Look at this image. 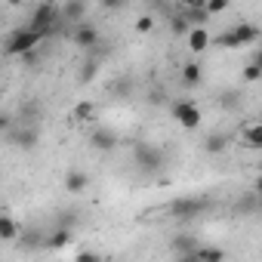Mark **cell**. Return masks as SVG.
Returning a JSON list of instances; mask_svg holds the SVG:
<instances>
[{"label":"cell","mask_w":262,"mask_h":262,"mask_svg":"<svg viewBox=\"0 0 262 262\" xmlns=\"http://www.w3.org/2000/svg\"><path fill=\"white\" fill-rule=\"evenodd\" d=\"M213 210V198H194V194H185V198H173L167 204V213L176 219V222H194L198 216L210 213Z\"/></svg>","instance_id":"6da1fadb"},{"label":"cell","mask_w":262,"mask_h":262,"mask_svg":"<svg viewBox=\"0 0 262 262\" xmlns=\"http://www.w3.org/2000/svg\"><path fill=\"white\" fill-rule=\"evenodd\" d=\"M25 25H28L31 31H37L40 37H50L53 31H59V25H65L62 7H59V4H37V7L31 10V16H28Z\"/></svg>","instance_id":"7a4b0ae2"},{"label":"cell","mask_w":262,"mask_h":262,"mask_svg":"<svg viewBox=\"0 0 262 262\" xmlns=\"http://www.w3.org/2000/svg\"><path fill=\"white\" fill-rule=\"evenodd\" d=\"M40 40H43V37H40L37 31H31L28 25H22V28H13V31L7 34V40H4V53L13 56V59H25L28 53L37 50Z\"/></svg>","instance_id":"3957f363"},{"label":"cell","mask_w":262,"mask_h":262,"mask_svg":"<svg viewBox=\"0 0 262 262\" xmlns=\"http://www.w3.org/2000/svg\"><path fill=\"white\" fill-rule=\"evenodd\" d=\"M133 161H136V167H139L142 173H161V167H164V151H161L158 145H151V142H139V145L133 148Z\"/></svg>","instance_id":"277c9868"},{"label":"cell","mask_w":262,"mask_h":262,"mask_svg":"<svg viewBox=\"0 0 262 262\" xmlns=\"http://www.w3.org/2000/svg\"><path fill=\"white\" fill-rule=\"evenodd\" d=\"M170 114H173V120H176L182 129H198V126H201V108H198L194 102H188V99L173 102V105H170Z\"/></svg>","instance_id":"5b68a950"},{"label":"cell","mask_w":262,"mask_h":262,"mask_svg":"<svg viewBox=\"0 0 262 262\" xmlns=\"http://www.w3.org/2000/svg\"><path fill=\"white\" fill-rule=\"evenodd\" d=\"M90 145H93L96 151H102V155H111V151H117L120 139H117L114 129H108V126H96L93 133H90Z\"/></svg>","instance_id":"8992f818"},{"label":"cell","mask_w":262,"mask_h":262,"mask_svg":"<svg viewBox=\"0 0 262 262\" xmlns=\"http://www.w3.org/2000/svg\"><path fill=\"white\" fill-rule=\"evenodd\" d=\"M71 40H74L77 50H96L102 37H99V28H96V25H86V22H83V25H77V28L71 31Z\"/></svg>","instance_id":"52a82bcc"},{"label":"cell","mask_w":262,"mask_h":262,"mask_svg":"<svg viewBox=\"0 0 262 262\" xmlns=\"http://www.w3.org/2000/svg\"><path fill=\"white\" fill-rule=\"evenodd\" d=\"M37 126H16L13 133L7 136V142L10 145H19V148H25V151H34L37 148Z\"/></svg>","instance_id":"ba28073f"},{"label":"cell","mask_w":262,"mask_h":262,"mask_svg":"<svg viewBox=\"0 0 262 262\" xmlns=\"http://www.w3.org/2000/svg\"><path fill=\"white\" fill-rule=\"evenodd\" d=\"M170 247H173V253H179V259H182V256L198 253V250H201V241H198L191 231H179V234L170 237Z\"/></svg>","instance_id":"9c48e42d"},{"label":"cell","mask_w":262,"mask_h":262,"mask_svg":"<svg viewBox=\"0 0 262 262\" xmlns=\"http://www.w3.org/2000/svg\"><path fill=\"white\" fill-rule=\"evenodd\" d=\"M86 188H90V176H86L83 170H77V167H71V170L65 173V191L77 198V194H83Z\"/></svg>","instance_id":"30bf717a"},{"label":"cell","mask_w":262,"mask_h":262,"mask_svg":"<svg viewBox=\"0 0 262 262\" xmlns=\"http://www.w3.org/2000/svg\"><path fill=\"white\" fill-rule=\"evenodd\" d=\"M86 4H80V0H71V4H65L62 7V19H65V25H83V16H86Z\"/></svg>","instance_id":"8fae6325"},{"label":"cell","mask_w":262,"mask_h":262,"mask_svg":"<svg viewBox=\"0 0 262 262\" xmlns=\"http://www.w3.org/2000/svg\"><path fill=\"white\" fill-rule=\"evenodd\" d=\"M182 259H188V262H225V250H222V247H204V244H201L198 253L182 256Z\"/></svg>","instance_id":"7c38bea8"},{"label":"cell","mask_w":262,"mask_h":262,"mask_svg":"<svg viewBox=\"0 0 262 262\" xmlns=\"http://www.w3.org/2000/svg\"><path fill=\"white\" fill-rule=\"evenodd\" d=\"M71 241H74L71 228H53V231L47 234V247H43V250H65Z\"/></svg>","instance_id":"4fadbf2b"},{"label":"cell","mask_w":262,"mask_h":262,"mask_svg":"<svg viewBox=\"0 0 262 262\" xmlns=\"http://www.w3.org/2000/svg\"><path fill=\"white\" fill-rule=\"evenodd\" d=\"M0 237H4L7 244H13V241H19V237H22V228H19V222H16L10 213L0 216Z\"/></svg>","instance_id":"5bb4252c"},{"label":"cell","mask_w":262,"mask_h":262,"mask_svg":"<svg viewBox=\"0 0 262 262\" xmlns=\"http://www.w3.org/2000/svg\"><path fill=\"white\" fill-rule=\"evenodd\" d=\"M19 126H37V114H40V102L37 99H28V102H22V108H19Z\"/></svg>","instance_id":"9a60e30c"},{"label":"cell","mask_w":262,"mask_h":262,"mask_svg":"<svg viewBox=\"0 0 262 262\" xmlns=\"http://www.w3.org/2000/svg\"><path fill=\"white\" fill-rule=\"evenodd\" d=\"M228 148V136L222 133V129H216V133H210L207 139H204V151L207 155H222Z\"/></svg>","instance_id":"2e32d148"},{"label":"cell","mask_w":262,"mask_h":262,"mask_svg":"<svg viewBox=\"0 0 262 262\" xmlns=\"http://www.w3.org/2000/svg\"><path fill=\"white\" fill-rule=\"evenodd\" d=\"M204 80V65L201 62H185L182 65V83L185 86H198Z\"/></svg>","instance_id":"e0dca14e"},{"label":"cell","mask_w":262,"mask_h":262,"mask_svg":"<svg viewBox=\"0 0 262 262\" xmlns=\"http://www.w3.org/2000/svg\"><path fill=\"white\" fill-rule=\"evenodd\" d=\"M231 31H234V37H237V43H241V47H247V43H256V37H259L256 25H250V22L231 25Z\"/></svg>","instance_id":"ac0fdd59"},{"label":"cell","mask_w":262,"mask_h":262,"mask_svg":"<svg viewBox=\"0 0 262 262\" xmlns=\"http://www.w3.org/2000/svg\"><path fill=\"white\" fill-rule=\"evenodd\" d=\"M19 244H22V250H40V247H47V234H40L37 228H28V231H22Z\"/></svg>","instance_id":"d6986e66"},{"label":"cell","mask_w":262,"mask_h":262,"mask_svg":"<svg viewBox=\"0 0 262 262\" xmlns=\"http://www.w3.org/2000/svg\"><path fill=\"white\" fill-rule=\"evenodd\" d=\"M244 142H247V148L262 151V120H256V123L244 126Z\"/></svg>","instance_id":"ffe728a7"},{"label":"cell","mask_w":262,"mask_h":262,"mask_svg":"<svg viewBox=\"0 0 262 262\" xmlns=\"http://www.w3.org/2000/svg\"><path fill=\"white\" fill-rule=\"evenodd\" d=\"M207 47H210V31H207V28H191V34H188V50L204 53Z\"/></svg>","instance_id":"44dd1931"},{"label":"cell","mask_w":262,"mask_h":262,"mask_svg":"<svg viewBox=\"0 0 262 262\" xmlns=\"http://www.w3.org/2000/svg\"><path fill=\"white\" fill-rule=\"evenodd\" d=\"M170 31L173 34H191V25H188V19L182 16V13H170Z\"/></svg>","instance_id":"7402d4cb"},{"label":"cell","mask_w":262,"mask_h":262,"mask_svg":"<svg viewBox=\"0 0 262 262\" xmlns=\"http://www.w3.org/2000/svg\"><path fill=\"white\" fill-rule=\"evenodd\" d=\"M259 207H262V201H259V198H256V194H250V198H247V194H244V198H241V201H237V213H256V210H259Z\"/></svg>","instance_id":"603a6c76"},{"label":"cell","mask_w":262,"mask_h":262,"mask_svg":"<svg viewBox=\"0 0 262 262\" xmlns=\"http://www.w3.org/2000/svg\"><path fill=\"white\" fill-rule=\"evenodd\" d=\"M93 111H96L93 102H77V105H74V120H90Z\"/></svg>","instance_id":"cb8c5ba5"},{"label":"cell","mask_w":262,"mask_h":262,"mask_svg":"<svg viewBox=\"0 0 262 262\" xmlns=\"http://www.w3.org/2000/svg\"><path fill=\"white\" fill-rule=\"evenodd\" d=\"M241 77H244L247 83H256V80H262V68L250 62V65H244V68H241Z\"/></svg>","instance_id":"d4e9b609"},{"label":"cell","mask_w":262,"mask_h":262,"mask_svg":"<svg viewBox=\"0 0 262 262\" xmlns=\"http://www.w3.org/2000/svg\"><path fill=\"white\" fill-rule=\"evenodd\" d=\"M216 43H219V47H222V50H237V47H241V43H237V37H234V31H231V28H228V31H222V34H219V40H216Z\"/></svg>","instance_id":"484cf974"},{"label":"cell","mask_w":262,"mask_h":262,"mask_svg":"<svg viewBox=\"0 0 262 262\" xmlns=\"http://www.w3.org/2000/svg\"><path fill=\"white\" fill-rule=\"evenodd\" d=\"M96 71H99V59H90V62L83 65V71H80V80H83V83H90Z\"/></svg>","instance_id":"4316f807"},{"label":"cell","mask_w":262,"mask_h":262,"mask_svg":"<svg viewBox=\"0 0 262 262\" xmlns=\"http://www.w3.org/2000/svg\"><path fill=\"white\" fill-rule=\"evenodd\" d=\"M216 102H219V108H237V93H234V90H228V93H222Z\"/></svg>","instance_id":"83f0119b"},{"label":"cell","mask_w":262,"mask_h":262,"mask_svg":"<svg viewBox=\"0 0 262 262\" xmlns=\"http://www.w3.org/2000/svg\"><path fill=\"white\" fill-rule=\"evenodd\" d=\"M71 225H77V213H59V222H56V228H71Z\"/></svg>","instance_id":"f1b7e54d"},{"label":"cell","mask_w":262,"mask_h":262,"mask_svg":"<svg viewBox=\"0 0 262 262\" xmlns=\"http://www.w3.org/2000/svg\"><path fill=\"white\" fill-rule=\"evenodd\" d=\"M151 28H155V19H151V16H139V19H136V31H139V34H148Z\"/></svg>","instance_id":"f546056e"},{"label":"cell","mask_w":262,"mask_h":262,"mask_svg":"<svg viewBox=\"0 0 262 262\" xmlns=\"http://www.w3.org/2000/svg\"><path fill=\"white\" fill-rule=\"evenodd\" d=\"M74 262H105L99 253H93V250H80L77 256H74Z\"/></svg>","instance_id":"4dcf8cb0"},{"label":"cell","mask_w":262,"mask_h":262,"mask_svg":"<svg viewBox=\"0 0 262 262\" xmlns=\"http://www.w3.org/2000/svg\"><path fill=\"white\" fill-rule=\"evenodd\" d=\"M225 10H228V0H210V4H207V13H210V16L225 13Z\"/></svg>","instance_id":"1f68e13d"},{"label":"cell","mask_w":262,"mask_h":262,"mask_svg":"<svg viewBox=\"0 0 262 262\" xmlns=\"http://www.w3.org/2000/svg\"><path fill=\"white\" fill-rule=\"evenodd\" d=\"M253 194L262 201V173H259V176H256V182H253Z\"/></svg>","instance_id":"d6a6232c"},{"label":"cell","mask_w":262,"mask_h":262,"mask_svg":"<svg viewBox=\"0 0 262 262\" xmlns=\"http://www.w3.org/2000/svg\"><path fill=\"white\" fill-rule=\"evenodd\" d=\"M102 7H105V10H120V4H117V0H105Z\"/></svg>","instance_id":"836d02e7"},{"label":"cell","mask_w":262,"mask_h":262,"mask_svg":"<svg viewBox=\"0 0 262 262\" xmlns=\"http://www.w3.org/2000/svg\"><path fill=\"white\" fill-rule=\"evenodd\" d=\"M253 65H259V68H262V50H256V56H253Z\"/></svg>","instance_id":"e575fe53"},{"label":"cell","mask_w":262,"mask_h":262,"mask_svg":"<svg viewBox=\"0 0 262 262\" xmlns=\"http://www.w3.org/2000/svg\"><path fill=\"white\" fill-rule=\"evenodd\" d=\"M179 262H188V259H179Z\"/></svg>","instance_id":"d590c367"}]
</instances>
